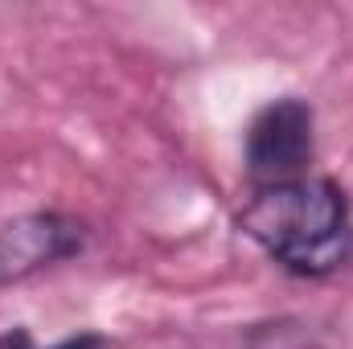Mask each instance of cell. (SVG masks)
I'll list each match as a JSON object with an SVG mask.
<instances>
[{
	"label": "cell",
	"instance_id": "obj_3",
	"mask_svg": "<svg viewBox=\"0 0 353 349\" xmlns=\"http://www.w3.org/2000/svg\"><path fill=\"white\" fill-rule=\"evenodd\" d=\"M87 247V222L66 210H29L0 226V288L25 283Z\"/></svg>",
	"mask_w": 353,
	"mask_h": 349
},
{
	"label": "cell",
	"instance_id": "obj_1",
	"mask_svg": "<svg viewBox=\"0 0 353 349\" xmlns=\"http://www.w3.org/2000/svg\"><path fill=\"white\" fill-rule=\"evenodd\" d=\"M239 230L296 279H329L353 255V206L341 181L296 177L255 185L234 214Z\"/></svg>",
	"mask_w": 353,
	"mask_h": 349
},
{
	"label": "cell",
	"instance_id": "obj_4",
	"mask_svg": "<svg viewBox=\"0 0 353 349\" xmlns=\"http://www.w3.org/2000/svg\"><path fill=\"white\" fill-rule=\"evenodd\" d=\"M111 341L103 337V333H94V329H83V333H74V337H62L58 346H50V349H107ZM0 349H41L33 337H29V329H4L0 333Z\"/></svg>",
	"mask_w": 353,
	"mask_h": 349
},
{
	"label": "cell",
	"instance_id": "obj_2",
	"mask_svg": "<svg viewBox=\"0 0 353 349\" xmlns=\"http://www.w3.org/2000/svg\"><path fill=\"white\" fill-rule=\"evenodd\" d=\"M316 157V111L300 94L263 103L243 132V165L251 185H279L308 177Z\"/></svg>",
	"mask_w": 353,
	"mask_h": 349
}]
</instances>
